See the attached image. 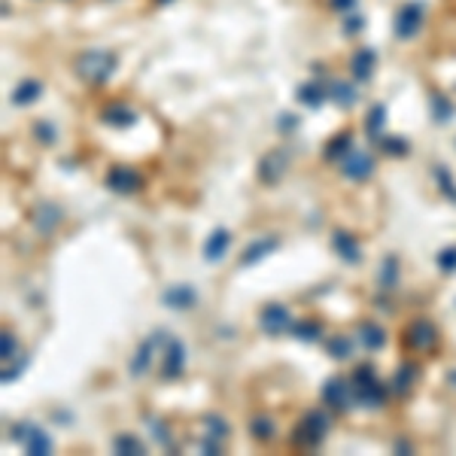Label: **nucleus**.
Here are the masks:
<instances>
[{"label": "nucleus", "mask_w": 456, "mask_h": 456, "mask_svg": "<svg viewBox=\"0 0 456 456\" xmlns=\"http://www.w3.org/2000/svg\"><path fill=\"white\" fill-rule=\"evenodd\" d=\"M104 182H107L110 192H116V195H134V192L144 189V177H140L134 168H125V165L110 168Z\"/></svg>", "instance_id": "obj_10"}, {"label": "nucleus", "mask_w": 456, "mask_h": 456, "mask_svg": "<svg viewBox=\"0 0 456 456\" xmlns=\"http://www.w3.org/2000/svg\"><path fill=\"white\" fill-rule=\"evenodd\" d=\"M250 435L256 441H271L277 435V423L268 414H256V417H250Z\"/></svg>", "instance_id": "obj_29"}, {"label": "nucleus", "mask_w": 456, "mask_h": 456, "mask_svg": "<svg viewBox=\"0 0 456 456\" xmlns=\"http://www.w3.org/2000/svg\"><path fill=\"white\" fill-rule=\"evenodd\" d=\"M338 165H341V174L347 180H353V182H362V180H368L374 174V158L368 156V152H362V149H350Z\"/></svg>", "instance_id": "obj_12"}, {"label": "nucleus", "mask_w": 456, "mask_h": 456, "mask_svg": "<svg viewBox=\"0 0 456 456\" xmlns=\"http://www.w3.org/2000/svg\"><path fill=\"white\" fill-rule=\"evenodd\" d=\"M34 137H37L43 146H52V144H55V128L49 125V122H34Z\"/></svg>", "instance_id": "obj_39"}, {"label": "nucleus", "mask_w": 456, "mask_h": 456, "mask_svg": "<svg viewBox=\"0 0 456 456\" xmlns=\"http://www.w3.org/2000/svg\"><path fill=\"white\" fill-rule=\"evenodd\" d=\"M329 429H332L329 411L310 408V411L298 420L296 432H292V448H298V450H317L320 444L329 438Z\"/></svg>", "instance_id": "obj_1"}, {"label": "nucleus", "mask_w": 456, "mask_h": 456, "mask_svg": "<svg viewBox=\"0 0 456 456\" xmlns=\"http://www.w3.org/2000/svg\"><path fill=\"white\" fill-rule=\"evenodd\" d=\"M292 334H296L298 341L313 344V341L322 338V326H320L317 320H301V322H296V326H292Z\"/></svg>", "instance_id": "obj_34"}, {"label": "nucleus", "mask_w": 456, "mask_h": 456, "mask_svg": "<svg viewBox=\"0 0 456 456\" xmlns=\"http://www.w3.org/2000/svg\"><path fill=\"white\" fill-rule=\"evenodd\" d=\"M353 4H356V0H332L334 9H353Z\"/></svg>", "instance_id": "obj_43"}, {"label": "nucleus", "mask_w": 456, "mask_h": 456, "mask_svg": "<svg viewBox=\"0 0 456 456\" xmlns=\"http://www.w3.org/2000/svg\"><path fill=\"white\" fill-rule=\"evenodd\" d=\"M326 353H329L332 359H338V362L350 359V356H353V338H350V334H344V332L329 334V341H326Z\"/></svg>", "instance_id": "obj_27"}, {"label": "nucleus", "mask_w": 456, "mask_h": 456, "mask_svg": "<svg viewBox=\"0 0 456 456\" xmlns=\"http://www.w3.org/2000/svg\"><path fill=\"white\" fill-rule=\"evenodd\" d=\"M353 149V134L350 131H341L334 140H329L326 149H322V156H326V161H341L347 152Z\"/></svg>", "instance_id": "obj_30"}, {"label": "nucleus", "mask_w": 456, "mask_h": 456, "mask_svg": "<svg viewBox=\"0 0 456 456\" xmlns=\"http://www.w3.org/2000/svg\"><path fill=\"white\" fill-rule=\"evenodd\" d=\"M274 250H280V238H277V235H265V238L252 240L250 247L240 252V268H250V265H256V262H262L265 256H271Z\"/></svg>", "instance_id": "obj_16"}, {"label": "nucleus", "mask_w": 456, "mask_h": 456, "mask_svg": "<svg viewBox=\"0 0 456 456\" xmlns=\"http://www.w3.org/2000/svg\"><path fill=\"white\" fill-rule=\"evenodd\" d=\"M228 247H231V231L228 228H213L210 235H207V240H204V262H219L222 256L228 252Z\"/></svg>", "instance_id": "obj_19"}, {"label": "nucleus", "mask_w": 456, "mask_h": 456, "mask_svg": "<svg viewBox=\"0 0 456 456\" xmlns=\"http://www.w3.org/2000/svg\"><path fill=\"white\" fill-rule=\"evenodd\" d=\"M40 95H43V83H37V79H22V83L13 88V104L28 107V104H34Z\"/></svg>", "instance_id": "obj_25"}, {"label": "nucleus", "mask_w": 456, "mask_h": 456, "mask_svg": "<svg viewBox=\"0 0 456 456\" xmlns=\"http://www.w3.org/2000/svg\"><path fill=\"white\" fill-rule=\"evenodd\" d=\"M30 222H34V228L43 238H52L55 228L64 222V210H61L58 204H52V201H43V204H37L34 213H30Z\"/></svg>", "instance_id": "obj_13"}, {"label": "nucleus", "mask_w": 456, "mask_h": 456, "mask_svg": "<svg viewBox=\"0 0 456 456\" xmlns=\"http://www.w3.org/2000/svg\"><path fill=\"white\" fill-rule=\"evenodd\" d=\"M438 268L441 274H456V247H444L438 252Z\"/></svg>", "instance_id": "obj_38"}, {"label": "nucleus", "mask_w": 456, "mask_h": 456, "mask_svg": "<svg viewBox=\"0 0 456 456\" xmlns=\"http://www.w3.org/2000/svg\"><path fill=\"white\" fill-rule=\"evenodd\" d=\"M362 16L359 13H347V18H344V30H347V34H359L362 30Z\"/></svg>", "instance_id": "obj_42"}, {"label": "nucleus", "mask_w": 456, "mask_h": 456, "mask_svg": "<svg viewBox=\"0 0 456 456\" xmlns=\"http://www.w3.org/2000/svg\"><path fill=\"white\" fill-rule=\"evenodd\" d=\"M74 70H76L79 79H86V83H91V86H100V83H107V79L113 76L116 55L107 52V49H86V52L76 55Z\"/></svg>", "instance_id": "obj_2"}, {"label": "nucleus", "mask_w": 456, "mask_h": 456, "mask_svg": "<svg viewBox=\"0 0 456 456\" xmlns=\"http://www.w3.org/2000/svg\"><path fill=\"white\" fill-rule=\"evenodd\" d=\"M417 378H420L417 362H402L399 368H395V374H392V390L399 395H408L414 390V383H417Z\"/></svg>", "instance_id": "obj_22"}, {"label": "nucleus", "mask_w": 456, "mask_h": 456, "mask_svg": "<svg viewBox=\"0 0 456 456\" xmlns=\"http://www.w3.org/2000/svg\"><path fill=\"white\" fill-rule=\"evenodd\" d=\"M158 4H170V0H158Z\"/></svg>", "instance_id": "obj_47"}, {"label": "nucleus", "mask_w": 456, "mask_h": 456, "mask_svg": "<svg viewBox=\"0 0 456 456\" xmlns=\"http://www.w3.org/2000/svg\"><path fill=\"white\" fill-rule=\"evenodd\" d=\"M286 168H289L286 149H271V152H265V156H262V161H259V168H256L259 182H262V186H277V182L283 180V174H286Z\"/></svg>", "instance_id": "obj_9"}, {"label": "nucleus", "mask_w": 456, "mask_h": 456, "mask_svg": "<svg viewBox=\"0 0 456 456\" xmlns=\"http://www.w3.org/2000/svg\"><path fill=\"white\" fill-rule=\"evenodd\" d=\"M170 338V334L165 332V329H156L149 334L146 341H140V347H137V353L131 356V362H128V371H131V378H144V374L149 371V365H152V359H156V350L161 347Z\"/></svg>", "instance_id": "obj_5"}, {"label": "nucleus", "mask_w": 456, "mask_h": 456, "mask_svg": "<svg viewBox=\"0 0 456 456\" xmlns=\"http://www.w3.org/2000/svg\"><path fill=\"white\" fill-rule=\"evenodd\" d=\"M322 402H326L329 411H350L353 402H356L353 383L347 378H329L322 383Z\"/></svg>", "instance_id": "obj_7"}, {"label": "nucleus", "mask_w": 456, "mask_h": 456, "mask_svg": "<svg viewBox=\"0 0 456 456\" xmlns=\"http://www.w3.org/2000/svg\"><path fill=\"white\" fill-rule=\"evenodd\" d=\"M399 280H402L399 256H395V252H390V256H383V262H380L378 283H380V289H383V292H390V289H395V283H399Z\"/></svg>", "instance_id": "obj_23"}, {"label": "nucleus", "mask_w": 456, "mask_h": 456, "mask_svg": "<svg viewBox=\"0 0 456 456\" xmlns=\"http://www.w3.org/2000/svg\"><path fill=\"white\" fill-rule=\"evenodd\" d=\"M356 338L362 341L365 350H383L387 347V332H383V326H378L374 320H362L356 326Z\"/></svg>", "instance_id": "obj_20"}, {"label": "nucleus", "mask_w": 456, "mask_h": 456, "mask_svg": "<svg viewBox=\"0 0 456 456\" xmlns=\"http://www.w3.org/2000/svg\"><path fill=\"white\" fill-rule=\"evenodd\" d=\"M402 338H404V344H408L411 350L426 353V350H432L435 344H438V329H435V322H432V320L417 317V320H411V322H408V329H404Z\"/></svg>", "instance_id": "obj_6"}, {"label": "nucleus", "mask_w": 456, "mask_h": 456, "mask_svg": "<svg viewBox=\"0 0 456 456\" xmlns=\"http://www.w3.org/2000/svg\"><path fill=\"white\" fill-rule=\"evenodd\" d=\"M296 98H298V104L310 107V110H317V107L322 104V100L329 98V86H320V83H304V86H298Z\"/></svg>", "instance_id": "obj_24"}, {"label": "nucleus", "mask_w": 456, "mask_h": 456, "mask_svg": "<svg viewBox=\"0 0 456 456\" xmlns=\"http://www.w3.org/2000/svg\"><path fill=\"white\" fill-rule=\"evenodd\" d=\"M374 144H378L383 152H387V156H404V152L411 149L404 137H387V134H380L378 140H374Z\"/></svg>", "instance_id": "obj_36"}, {"label": "nucleus", "mask_w": 456, "mask_h": 456, "mask_svg": "<svg viewBox=\"0 0 456 456\" xmlns=\"http://www.w3.org/2000/svg\"><path fill=\"white\" fill-rule=\"evenodd\" d=\"M353 392H356V402L362 408H383L387 404V387H383V380L378 378V371H374V365H359L356 371H353Z\"/></svg>", "instance_id": "obj_3"}, {"label": "nucleus", "mask_w": 456, "mask_h": 456, "mask_svg": "<svg viewBox=\"0 0 456 456\" xmlns=\"http://www.w3.org/2000/svg\"><path fill=\"white\" fill-rule=\"evenodd\" d=\"M423 13H426L423 4L402 6L399 16H395V37H399V40H411L420 30V25H423Z\"/></svg>", "instance_id": "obj_14"}, {"label": "nucleus", "mask_w": 456, "mask_h": 456, "mask_svg": "<svg viewBox=\"0 0 456 456\" xmlns=\"http://www.w3.org/2000/svg\"><path fill=\"white\" fill-rule=\"evenodd\" d=\"M182 371H186V344L180 338H168L165 353H161V378L177 380Z\"/></svg>", "instance_id": "obj_11"}, {"label": "nucleus", "mask_w": 456, "mask_h": 456, "mask_svg": "<svg viewBox=\"0 0 456 456\" xmlns=\"http://www.w3.org/2000/svg\"><path fill=\"white\" fill-rule=\"evenodd\" d=\"M332 247L344 262H347V265H359L362 262V250H359V243H356V238H353L350 231H344V228L332 231Z\"/></svg>", "instance_id": "obj_18"}, {"label": "nucleus", "mask_w": 456, "mask_h": 456, "mask_svg": "<svg viewBox=\"0 0 456 456\" xmlns=\"http://www.w3.org/2000/svg\"><path fill=\"white\" fill-rule=\"evenodd\" d=\"M25 365H28V356H18V359H16V368H9V365H6L4 374H0V378H4V383H13L18 374L25 371Z\"/></svg>", "instance_id": "obj_41"}, {"label": "nucleus", "mask_w": 456, "mask_h": 456, "mask_svg": "<svg viewBox=\"0 0 456 456\" xmlns=\"http://www.w3.org/2000/svg\"><path fill=\"white\" fill-rule=\"evenodd\" d=\"M259 326H262V332H265V334L277 338V334L289 332L292 326H296V322H292V313H289L286 304L271 301V304H265V308H262V313H259Z\"/></svg>", "instance_id": "obj_8"}, {"label": "nucleus", "mask_w": 456, "mask_h": 456, "mask_svg": "<svg viewBox=\"0 0 456 456\" xmlns=\"http://www.w3.org/2000/svg\"><path fill=\"white\" fill-rule=\"evenodd\" d=\"M374 67H378V52L368 46H362L353 52V61H350V74L356 83H368V79L374 76Z\"/></svg>", "instance_id": "obj_17"}, {"label": "nucleus", "mask_w": 456, "mask_h": 456, "mask_svg": "<svg viewBox=\"0 0 456 456\" xmlns=\"http://www.w3.org/2000/svg\"><path fill=\"white\" fill-rule=\"evenodd\" d=\"M149 426H152V435H156V441L161 444V448H170V435H168V426H165V420H149Z\"/></svg>", "instance_id": "obj_40"}, {"label": "nucleus", "mask_w": 456, "mask_h": 456, "mask_svg": "<svg viewBox=\"0 0 456 456\" xmlns=\"http://www.w3.org/2000/svg\"><path fill=\"white\" fill-rule=\"evenodd\" d=\"M161 304L170 310H192L198 304V292L189 283H177V286H168L161 292Z\"/></svg>", "instance_id": "obj_15"}, {"label": "nucleus", "mask_w": 456, "mask_h": 456, "mask_svg": "<svg viewBox=\"0 0 456 456\" xmlns=\"http://www.w3.org/2000/svg\"><path fill=\"white\" fill-rule=\"evenodd\" d=\"M448 380H450V387L456 390V368H450V371H448Z\"/></svg>", "instance_id": "obj_46"}, {"label": "nucleus", "mask_w": 456, "mask_h": 456, "mask_svg": "<svg viewBox=\"0 0 456 456\" xmlns=\"http://www.w3.org/2000/svg\"><path fill=\"white\" fill-rule=\"evenodd\" d=\"M0 356H4V365H9L13 359H18L22 356V353H18V341H16V334L13 332H4L0 334Z\"/></svg>", "instance_id": "obj_37"}, {"label": "nucleus", "mask_w": 456, "mask_h": 456, "mask_svg": "<svg viewBox=\"0 0 456 456\" xmlns=\"http://www.w3.org/2000/svg\"><path fill=\"white\" fill-rule=\"evenodd\" d=\"M9 438L25 444V450L34 453V456H49L52 453V438L46 435V429H40V426H34V423H16L13 432H9Z\"/></svg>", "instance_id": "obj_4"}, {"label": "nucleus", "mask_w": 456, "mask_h": 456, "mask_svg": "<svg viewBox=\"0 0 456 456\" xmlns=\"http://www.w3.org/2000/svg\"><path fill=\"white\" fill-rule=\"evenodd\" d=\"M395 450H399V453H411V444L408 441H395Z\"/></svg>", "instance_id": "obj_45"}, {"label": "nucleus", "mask_w": 456, "mask_h": 456, "mask_svg": "<svg viewBox=\"0 0 456 456\" xmlns=\"http://www.w3.org/2000/svg\"><path fill=\"white\" fill-rule=\"evenodd\" d=\"M277 125H280L283 131H289L292 125H296V119H292V116H283V119H277Z\"/></svg>", "instance_id": "obj_44"}, {"label": "nucleus", "mask_w": 456, "mask_h": 456, "mask_svg": "<svg viewBox=\"0 0 456 456\" xmlns=\"http://www.w3.org/2000/svg\"><path fill=\"white\" fill-rule=\"evenodd\" d=\"M429 100H432V116H435V122H441V125H444V122L453 119V104L441 95V91H432Z\"/></svg>", "instance_id": "obj_35"}, {"label": "nucleus", "mask_w": 456, "mask_h": 456, "mask_svg": "<svg viewBox=\"0 0 456 456\" xmlns=\"http://www.w3.org/2000/svg\"><path fill=\"white\" fill-rule=\"evenodd\" d=\"M383 125H387V107H383V104H374V107L368 110V116H365V131H368L371 144L383 134Z\"/></svg>", "instance_id": "obj_31"}, {"label": "nucleus", "mask_w": 456, "mask_h": 456, "mask_svg": "<svg viewBox=\"0 0 456 456\" xmlns=\"http://www.w3.org/2000/svg\"><path fill=\"white\" fill-rule=\"evenodd\" d=\"M435 182H438L441 195L456 204V177L450 174V168H448V165H435Z\"/></svg>", "instance_id": "obj_32"}, {"label": "nucleus", "mask_w": 456, "mask_h": 456, "mask_svg": "<svg viewBox=\"0 0 456 456\" xmlns=\"http://www.w3.org/2000/svg\"><path fill=\"white\" fill-rule=\"evenodd\" d=\"M113 453H119V456H144L146 448H144V441H140L134 432H122V435L113 438Z\"/></svg>", "instance_id": "obj_26"}, {"label": "nucleus", "mask_w": 456, "mask_h": 456, "mask_svg": "<svg viewBox=\"0 0 456 456\" xmlns=\"http://www.w3.org/2000/svg\"><path fill=\"white\" fill-rule=\"evenodd\" d=\"M204 429L210 438H216V441H226L228 435H231V426L226 417H219V414H204Z\"/></svg>", "instance_id": "obj_33"}, {"label": "nucleus", "mask_w": 456, "mask_h": 456, "mask_svg": "<svg viewBox=\"0 0 456 456\" xmlns=\"http://www.w3.org/2000/svg\"><path fill=\"white\" fill-rule=\"evenodd\" d=\"M329 100H334L338 107H353L359 100V95H356V88H353V83L334 79V83L329 86Z\"/></svg>", "instance_id": "obj_28"}, {"label": "nucleus", "mask_w": 456, "mask_h": 456, "mask_svg": "<svg viewBox=\"0 0 456 456\" xmlns=\"http://www.w3.org/2000/svg\"><path fill=\"white\" fill-rule=\"evenodd\" d=\"M100 122L110 128H131L137 122V110L128 104H110L104 113H100Z\"/></svg>", "instance_id": "obj_21"}]
</instances>
